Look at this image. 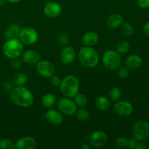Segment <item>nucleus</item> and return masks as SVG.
<instances>
[{"label":"nucleus","instance_id":"1","mask_svg":"<svg viewBox=\"0 0 149 149\" xmlns=\"http://www.w3.org/2000/svg\"><path fill=\"white\" fill-rule=\"evenodd\" d=\"M10 99L17 106L22 108L30 107L34 101L33 93L23 86H16L11 90Z\"/></svg>","mask_w":149,"mask_h":149},{"label":"nucleus","instance_id":"2","mask_svg":"<svg viewBox=\"0 0 149 149\" xmlns=\"http://www.w3.org/2000/svg\"><path fill=\"white\" fill-rule=\"evenodd\" d=\"M79 60L86 68H94L98 64L99 55L93 47L84 46L80 49Z\"/></svg>","mask_w":149,"mask_h":149},{"label":"nucleus","instance_id":"3","mask_svg":"<svg viewBox=\"0 0 149 149\" xmlns=\"http://www.w3.org/2000/svg\"><path fill=\"white\" fill-rule=\"evenodd\" d=\"M59 87L63 95L71 98L78 93L79 83L77 77L73 75H68L63 79Z\"/></svg>","mask_w":149,"mask_h":149},{"label":"nucleus","instance_id":"4","mask_svg":"<svg viewBox=\"0 0 149 149\" xmlns=\"http://www.w3.org/2000/svg\"><path fill=\"white\" fill-rule=\"evenodd\" d=\"M23 44L19 39H7L2 46V52L4 56L10 59L18 58L22 55Z\"/></svg>","mask_w":149,"mask_h":149},{"label":"nucleus","instance_id":"5","mask_svg":"<svg viewBox=\"0 0 149 149\" xmlns=\"http://www.w3.org/2000/svg\"><path fill=\"white\" fill-rule=\"evenodd\" d=\"M103 64L107 69L116 70L119 68L122 63L120 54L113 49H109L104 52L103 55Z\"/></svg>","mask_w":149,"mask_h":149},{"label":"nucleus","instance_id":"6","mask_svg":"<svg viewBox=\"0 0 149 149\" xmlns=\"http://www.w3.org/2000/svg\"><path fill=\"white\" fill-rule=\"evenodd\" d=\"M132 134L134 138L144 141L149 138V123L146 120H140L133 125Z\"/></svg>","mask_w":149,"mask_h":149},{"label":"nucleus","instance_id":"7","mask_svg":"<svg viewBox=\"0 0 149 149\" xmlns=\"http://www.w3.org/2000/svg\"><path fill=\"white\" fill-rule=\"evenodd\" d=\"M18 39L23 45L30 46L37 42L39 39V33L33 28L26 27L21 29Z\"/></svg>","mask_w":149,"mask_h":149},{"label":"nucleus","instance_id":"8","mask_svg":"<svg viewBox=\"0 0 149 149\" xmlns=\"http://www.w3.org/2000/svg\"><path fill=\"white\" fill-rule=\"evenodd\" d=\"M36 71L39 75L46 78H50L55 73V67L50 61L40 60L36 64Z\"/></svg>","mask_w":149,"mask_h":149},{"label":"nucleus","instance_id":"9","mask_svg":"<svg viewBox=\"0 0 149 149\" xmlns=\"http://www.w3.org/2000/svg\"><path fill=\"white\" fill-rule=\"evenodd\" d=\"M77 105L69 97H63L58 102V108L60 111L66 116H73L77 111Z\"/></svg>","mask_w":149,"mask_h":149},{"label":"nucleus","instance_id":"10","mask_svg":"<svg viewBox=\"0 0 149 149\" xmlns=\"http://www.w3.org/2000/svg\"><path fill=\"white\" fill-rule=\"evenodd\" d=\"M90 143L95 148H102L108 142V135L104 131L97 130L90 135L88 138Z\"/></svg>","mask_w":149,"mask_h":149},{"label":"nucleus","instance_id":"11","mask_svg":"<svg viewBox=\"0 0 149 149\" xmlns=\"http://www.w3.org/2000/svg\"><path fill=\"white\" fill-rule=\"evenodd\" d=\"M114 111L118 116L127 117L131 115L133 111V106L130 102L121 100L117 102L114 106Z\"/></svg>","mask_w":149,"mask_h":149},{"label":"nucleus","instance_id":"12","mask_svg":"<svg viewBox=\"0 0 149 149\" xmlns=\"http://www.w3.org/2000/svg\"><path fill=\"white\" fill-rule=\"evenodd\" d=\"M45 15L51 18L58 17L62 13V7L56 1H49L47 3L43 9Z\"/></svg>","mask_w":149,"mask_h":149},{"label":"nucleus","instance_id":"13","mask_svg":"<svg viewBox=\"0 0 149 149\" xmlns=\"http://www.w3.org/2000/svg\"><path fill=\"white\" fill-rule=\"evenodd\" d=\"M36 148V140L31 136H25L20 138L14 144V148L16 149H35Z\"/></svg>","mask_w":149,"mask_h":149},{"label":"nucleus","instance_id":"14","mask_svg":"<svg viewBox=\"0 0 149 149\" xmlns=\"http://www.w3.org/2000/svg\"><path fill=\"white\" fill-rule=\"evenodd\" d=\"M61 61L64 64H71L76 58V51L73 47L65 46L60 55Z\"/></svg>","mask_w":149,"mask_h":149},{"label":"nucleus","instance_id":"15","mask_svg":"<svg viewBox=\"0 0 149 149\" xmlns=\"http://www.w3.org/2000/svg\"><path fill=\"white\" fill-rule=\"evenodd\" d=\"M45 118L49 123L53 125H60L63 122V116L61 112L55 109H49L45 113Z\"/></svg>","mask_w":149,"mask_h":149},{"label":"nucleus","instance_id":"16","mask_svg":"<svg viewBox=\"0 0 149 149\" xmlns=\"http://www.w3.org/2000/svg\"><path fill=\"white\" fill-rule=\"evenodd\" d=\"M22 60L23 62L31 65L36 64L41 60V56L38 52L33 49H28L22 54Z\"/></svg>","mask_w":149,"mask_h":149},{"label":"nucleus","instance_id":"17","mask_svg":"<svg viewBox=\"0 0 149 149\" xmlns=\"http://www.w3.org/2000/svg\"><path fill=\"white\" fill-rule=\"evenodd\" d=\"M124 17L119 13H113L109 15L106 19V25L110 29H116L122 24Z\"/></svg>","mask_w":149,"mask_h":149},{"label":"nucleus","instance_id":"18","mask_svg":"<svg viewBox=\"0 0 149 149\" xmlns=\"http://www.w3.org/2000/svg\"><path fill=\"white\" fill-rule=\"evenodd\" d=\"M143 63V60L141 57L138 55H131L125 60V65L129 69L135 70L141 66Z\"/></svg>","mask_w":149,"mask_h":149},{"label":"nucleus","instance_id":"19","mask_svg":"<svg viewBox=\"0 0 149 149\" xmlns=\"http://www.w3.org/2000/svg\"><path fill=\"white\" fill-rule=\"evenodd\" d=\"M20 26L17 24H12L7 28L4 33V36L6 39H18L20 35Z\"/></svg>","mask_w":149,"mask_h":149},{"label":"nucleus","instance_id":"20","mask_svg":"<svg viewBox=\"0 0 149 149\" xmlns=\"http://www.w3.org/2000/svg\"><path fill=\"white\" fill-rule=\"evenodd\" d=\"M99 41V36L94 31L87 32L82 37V42L85 46H95Z\"/></svg>","mask_w":149,"mask_h":149},{"label":"nucleus","instance_id":"21","mask_svg":"<svg viewBox=\"0 0 149 149\" xmlns=\"http://www.w3.org/2000/svg\"><path fill=\"white\" fill-rule=\"evenodd\" d=\"M95 104L96 108L98 110L102 111H107L111 106L109 99L107 97H105V96H99V97H97L95 99Z\"/></svg>","mask_w":149,"mask_h":149},{"label":"nucleus","instance_id":"22","mask_svg":"<svg viewBox=\"0 0 149 149\" xmlns=\"http://www.w3.org/2000/svg\"><path fill=\"white\" fill-rule=\"evenodd\" d=\"M41 102L44 107L51 108L56 103V96L52 93H47L42 96Z\"/></svg>","mask_w":149,"mask_h":149},{"label":"nucleus","instance_id":"23","mask_svg":"<svg viewBox=\"0 0 149 149\" xmlns=\"http://www.w3.org/2000/svg\"><path fill=\"white\" fill-rule=\"evenodd\" d=\"M28 77L25 73L19 72L15 76L14 84L16 86H23L27 82Z\"/></svg>","mask_w":149,"mask_h":149},{"label":"nucleus","instance_id":"24","mask_svg":"<svg viewBox=\"0 0 149 149\" xmlns=\"http://www.w3.org/2000/svg\"><path fill=\"white\" fill-rule=\"evenodd\" d=\"M128 148L130 149H146L147 146L144 143H141V141L135 139V138H131L129 140L128 143Z\"/></svg>","mask_w":149,"mask_h":149},{"label":"nucleus","instance_id":"25","mask_svg":"<svg viewBox=\"0 0 149 149\" xmlns=\"http://www.w3.org/2000/svg\"><path fill=\"white\" fill-rule=\"evenodd\" d=\"M74 103L79 107H84L87 104V98L85 95L81 93H77L74 96Z\"/></svg>","mask_w":149,"mask_h":149},{"label":"nucleus","instance_id":"26","mask_svg":"<svg viewBox=\"0 0 149 149\" xmlns=\"http://www.w3.org/2000/svg\"><path fill=\"white\" fill-rule=\"evenodd\" d=\"M122 95V93H121L120 89L118 87H112L109 92V98L112 100V101H117L119 100Z\"/></svg>","mask_w":149,"mask_h":149},{"label":"nucleus","instance_id":"27","mask_svg":"<svg viewBox=\"0 0 149 149\" xmlns=\"http://www.w3.org/2000/svg\"><path fill=\"white\" fill-rule=\"evenodd\" d=\"M76 116H77V118L81 122H86V121L89 120L90 116V113L87 111L85 109H79V110H77L75 113Z\"/></svg>","mask_w":149,"mask_h":149},{"label":"nucleus","instance_id":"28","mask_svg":"<svg viewBox=\"0 0 149 149\" xmlns=\"http://www.w3.org/2000/svg\"><path fill=\"white\" fill-rule=\"evenodd\" d=\"M129 140L125 137H119L114 141V145L118 148H125L128 146Z\"/></svg>","mask_w":149,"mask_h":149},{"label":"nucleus","instance_id":"29","mask_svg":"<svg viewBox=\"0 0 149 149\" xmlns=\"http://www.w3.org/2000/svg\"><path fill=\"white\" fill-rule=\"evenodd\" d=\"M130 49V44L129 42H126V41H122V42H119L116 47V51L119 52V54H126L128 52Z\"/></svg>","mask_w":149,"mask_h":149},{"label":"nucleus","instance_id":"30","mask_svg":"<svg viewBox=\"0 0 149 149\" xmlns=\"http://www.w3.org/2000/svg\"><path fill=\"white\" fill-rule=\"evenodd\" d=\"M14 144L13 141L7 138L0 140V148L1 149H13L14 148Z\"/></svg>","mask_w":149,"mask_h":149},{"label":"nucleus","instance_id":"31","mask_svg":"<svg viewBox=\"0 0 149 149\" xmlns=\"http://www.w3.org/2000/svg\"><path fill=\"white\" fill-rule=\"evenodd\" d=\"M122 31L125 36H130L133 34L134 28L132 25L130 23H125L122 26Z\"/></svg>","mask_w":149,"mask_h":149},{"label":"nucleus","instance_id":"32","mask_svg":"<svg viewBox=\"0 0 149 149\" xmlns=\"http://www.w3.org/2000/svg\"><path fill=\"white\" fill-rule=\"evenodd\" d=\"M69 42V36L67 33H62L58 36V43L63 47H65Z\"/></svg>","mask_w":149,"mask_h":149},{"label":"nucleus","instance_id":"33","mask_svg":"<svg viewBox=\"0 0 149 149\" xmlns=\"http://www.w3.org/2000/svg\"><path fill=\"white\" fill-rule=\"evenodd\" d=\"M129 68L127 66H122L119 68L118 71V77L121 79H125L129 75Z\"/></svg>","mask_w":149,"mask_h":149},{"label":"nucleus","instance_id":"34","mask_svg":"<svg viewBox=\"0 0 149 149\" xmlns=\"http://www.w3.org/2000/svg\"><path fill=\"white\" fill-rule=\"evenodd\" d=\"M12 60H13V61H12L11 62V66L13 67L14 69H18V68H20V67L23 65V60L19 59L18 58H14V59Z\"/></svg>","mask_w":149,"mask_h":149},{"label":"nucleus","instance_id":"35","mask_svg":"<svg viewBox=\"0 0 149 149\" xmlns=\"http://www.w3.org/2000/svg\"><path fill=\"white\" fill-rule=\"evenodd\" d=\"M61 81H62V79H61V77L58 75H55V74H53V75L50 77L51 84H52L53 86H55V87L60 86V84H61Z\"/></svg>","mask_w":149,"mask_h":149},{"label":"nucleus","instance_id":"36","mask_svg":"<svg viewBox=\"0 0 149 149\" xmlns=\"http://www.w3.org/2000/svg\"><path fill=\"white\" fill-rule=\"evenodd\" d=\"M137 3L141 8H149V0H137Z\"/></svg>","mask_w":149,"mask_h":149},{"label":"nucleus","instance_id":"37","mask_svg":"<svg viewBox=\"0 0 149 149\" xmlns=\"http://www.w3.org/2000/svg\"><path fill=\"white\" fill-rule=\"evenodd\" d=\"M143 33L146 36L149 37V22L145 23L144 26H143Z\"/></svg>","mask_w":149,"mask_h":149},{"label":"nucleus","instance_id":"38","mask_svg":"<svg viewBox=\"0 0 149 149\" xmlns=\"http://www.w3.org/2000/svg\"><path fill=\"white\" fill-rule=\"evenodd\" d=\"M10 84H11V83H10V82H6L5 84H4V89H5V90H7V91H9V90H12V87H13V85H12V84H11V85H10V86H9Z\"/></svg>","mask_w":149,"mask_h":149},{"label":"nucleus","instance_id":"39","mask_svg":"<svg viewBox=\"0 0 149 149\" xmlns=\"http://www.w3.org/2000/svg\"><path fill=\"white\" fill-rule=\"evenodd\" d=\"M81 149H89L90 148V146L87 145V143H83V145L81 146Z\"/></svg>","mask_w":149,"mask_h":149},{"label":"nucleus","instance_id":"40","mask_svg":"<svg viewBox=\"0 0 149 149\" xmlns=\"http://www.w3.org/2000/svg\"><path fill=\"white\" fill-rule=\"evenodd\" d=\"M20 1H21V0H7V1H8V2H10V3H17Z\"/></svg>","mask_w":149,"mask_h":149},{"label":"nucleus","instance_id":"41","mask_svg":"<svg viewBox=\"0 0 149 149\" xmlns=\"http://www.w3.org/2000/svg\"><path fill=\"white\" fill-rule=\"evenodd\" d=\"M7 0H0V6H3L5 4Z\"/></svg>","mask_w":149,"mask_h":149}]
</instances>
